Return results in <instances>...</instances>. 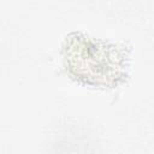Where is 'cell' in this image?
<instances>
[{
    "instance_id": "cell-1",
    "label": "cell",
    "mask_w": 154,
    "mask_h": 154,
    "mask_svg": "<svg viewBox=\"0 0 154 154\" xmlns=\"http://www.w3.org/2000/svg\"><path fill=\"white\" fill-rule=\"evenodd\" d=\"M66 69L78 79L99 85L119 83L128 66L125 49L84 34H72L64 46Z\"/></svg>"
}]
</instances>
